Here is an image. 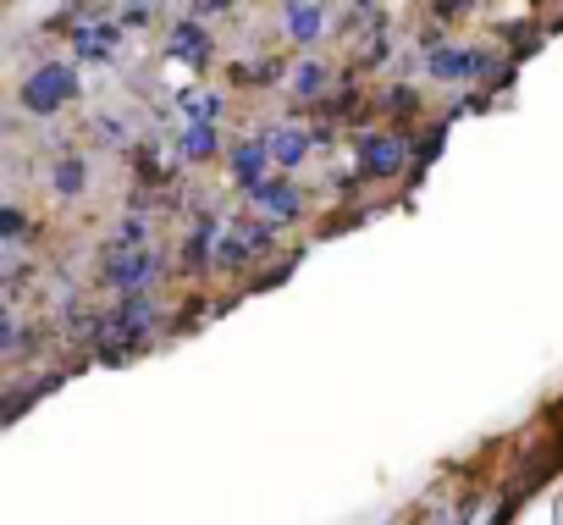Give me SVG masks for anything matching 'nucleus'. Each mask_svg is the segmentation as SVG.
I'll list each match as a JSON object with an SVG mask.
<instances>
[{"mask_svg":"<svg viewBox=\"0 0 563 525\" xmlns=\"http://www.w3.org/2000/svg\"><path fill=\"white\" fill-rule=\"evenodd\" d=\"M23 232H29V216H23L18 205H7V210H0V249H7V254L23 249V243H29Z\"/></svg>","mask_w":563,"mask_h":525,"instance_id":"nucleus-17","label":"nucleus"},{"mask_svg":"<svg viewBox=\"0 0 563 525\" xmlns=\"http://www.w3.org/2000/svg\"><path fill=\"white\" fill-rule=\"evenodd\" d=\"M29 343H34V332L23 327L18 305H7V321H0V354H7V365H18L29 354Z\"/></svg>","mask_w":563,"mask_h":525,"instance_id":"nucleus-12","label":"nucleus"},{"mask_svg":"<svg viewBox=\"0 0 563 525\" xmlns=\"http://www.w3.org/2000/svg\"><path fill=\"white\" fill-rule=\"evenodd\" d=\"M415 150V139L409 133H398V128H382V133H360L354 139V172L360 177H371V183H393V177H404L409 172V155Z\"/></svg>","mask_w":563,"mask_h":525,"instance_id":"nucleus-2","label":"nucleus"},{"mask_svg":"<svg viewBox=\"0 0 563 525\" xmlns=\"http://www.w3.org/2000/svg\"><path fill=\"white\" fill-rule=\"evenodd\" d=\"M442 139H448V128H426V133H420V144H415V161H437Z\"/></svg>","mask_w":563,"mask_h":525,"instance_id":"nucleus-19","label":"nucleus"},{"mask_svg":"<svg viewBox=\"0 0 563 525\" xmlns=\"http://www.w3.org/2000/svg\"><path fill=\"white\" fill-rule=\"evenodd\" d=\"M84 177H89V161H84L78 150H67V155H56V166H51V183H56V194H62V199H73V194H84Z\"/></svg>","mask_w":563,"mask_h":525,"instance_id":"nucleus-11","label":"nucleus"},{"mask_svg":"<svg viewBox=\"0 0 563 525\" xmlns=\"http://www.w3.org/2000/svg\"><path fill=\"white\" fill-rule=\"evenodd\" d=\"M155 277H161V254L155 249H133V243H117V238L100 243V283L117 288L122 299H150Z\"/></svg>","mask_w":563,"mask_h":525,"instance_id":"nucleus-1","label":"nucleus"},{"mask_svg":"<svg viewBox=\"0 0 563 525\" xmlns=\"http://www.w3.org/2000/svg\"><path fill=\"white\" fill-rule=\"evenodd\" d=\"M282 18H288V34H294L299 45H310V40L327 34V7H288Z\"/></svg>","mask_w":563,"mask_h":525,"instance_id":"nucleus-14","label":"nucleus"},{"mask_svg":"<svg viewBox=\"0 0 563 525\" xmlns=\"http://www.w3.org/2000/svg\"><path fill=\"white\" fill-rule=\"evenodd\" d=\"M177 106H183L188 128H221V117H227V100L221 95H183Z\"/></svg>","mask_w":563,"mask_h":525,"instance_id":"nucleus-13","label":"nucleus"},{"mask_svg":"<svg viewBox=\"0 0 563 525\" xmlns=\"http://www.w3.org/2000/svg\"><path fill=\"white\" fill-rule=\"evenodd\" d=\"M216 144H221V128H188V133L177 139V161L199 166V161H210V155H216Z\"/></svg>","mask_w":563,"mask_h":525,"instance_id":"nucleus-15","label":"nucleus"},{"mask_svg":"<svg viewBox=\"0 0 563 525\" xmlns=\"http://www.w3.org/2000/svg\"><path fill=\"white\" fill-rule=\"evenodd\" d=\"M172 56L188 62V67H210V62H216V40L205 34V23L177 18V29H172Z\"/></svg>","mask_w":563,"mask_h":525,"instance_id":"nucleus-10","label":"nucleus"},{"mask_svg":"<svg viewBox=\"0 0 563 525\" xmlns=\"http://www.w3.org/2000/svg\"><path fill=\"white\" fill-rule=\"evenodd\" d=\"M426 73L437 84H470V78H486L492 73V56L486 51H470V45H453V40H431L426 45Z\"/></svg>","mask_w":563,"mask_h":525,"instance_id":"nucleus-4","label":"nucleus"},{"mask_svg":"<svg viewBox=\"0 0 563 525\" xmlns=\"http://www.w3.org/2000/svg\"><path fill=\"white\" fill-rule=\"evenodd\" d=\"M73 23H62L73 34V51L78 62H111L117 56V40H122V23L106 18V12H67Z\"/></svg>","mask_w":563,"mask_h":525,"instance_id":"nucleus-5","label":"nucleus"},{"mask_svg":"<svg viewBox=\"0 0 563 525\" xmlns=\"http://www.w3.org/2000/svg\"><path fill=\"white\" fill-rule=\"evenodd\" d=\"M117 23H122V29H150V23H155V7H122Z\"/></svg>","mask_w":563,"mask_h":525,"instance_id":"nucleus-20","label":"nucleus"},{"mask_svg":"<svg viewBox=\"0 0 563 525\" xmlns=\"http://www.w3.org/2000/svg\"><path fill=\"white\" fill-rule=\"evenodd\" d=\"M415 525H470V508H464L459 497H431V503L415 514Z\"/></svg>","mask_w":563,"mask_h":525,"instance_id":"nucleus-16","label":"nucleus"},{"mask_svg":"<svg viewBox=\"0 0 563 525\" xmlns=\"http://www.w3.org/2000/svg\"><path fill=\"white\" fill-rule=\"evenodd\" d=\"M249 210H254L260 221H271V227H288V221L305 216V194H299L288 177H271V183H260V188L249 194Z\"/></svg>","mask_w":563,"mask_h":525,"instance_id":"nucleus-8","label":"nucleus"},{"mask_svg":"<svg viewBox=\"0 0 563 525\" xmlns=\"http://www.w3.org/2000/svg\"><path fill=\"white\" fill-rule=\"evenodd\" d=\"M227 172H232V183H238L243 194H254L260 183H271L276 161H271V150H265L260 139H238V144H227Z\"/></svg>","mask_w":563,"mask_h":525,"instance_id":"nucleus-9","label":"nucleus"},{"mask_svg":"<svg viewBox=\"0 0 563 525\" xmlns=\"http://www.w3.org/2000/svg\"><path fill=\"white\" fill-rule=\"evenodd\" d=\"M332 62H321V56H299L294 67H288V84H282V89H288V100L294 106H332Z\"/></svg>","mask_w":563,"mask_h":525,"instance_id":"nucleus-6","label":"nucleus"},{"mask_svg":"<svg viewBox=\"0 0 563 525\" xmlns=\"http://www.w3.org/2000/svg\"><path fill=\"white\" fill-rule=\"evenodd\" d=\"M415 106H420L415 89H387V106H382V111H387L393 122H415Z\"/></svg>","mask_w":563,"mask_h":525,"instance_id":"nucleus-18","label":"nucleus"},{"mask_svg":"<svg viewBox=\"0 0 563 525\" xmlns=\"http://www.w3.org/2000/svg\"><path fill=\"white\" fill-rule=\"evenodd\" d=\"M73 100H78V73H73L67 62H40V67L23 78V89H18V106L34 111V117H56V111L73 106Z\"/></svg>","mask_w":563,"mask_h":525,"instance_id":"nucleus-3","label":"nucleus"},{"mask_svg":"<svg viewBox=\"0 0 563 525\" xmlns=\"http://www.w3.org/2000/svg\"><path fill=\"white\" fill-rule=\"evenodd\" d=\"M260 144L271 150L276 172H299V166L316 155V133H310V128H299V122H271V128L260 133Z\"/></svg>","mask_w":563,"mask_h":525,"instance_id":"nucleus-7","label":"nucleus"}]
</instances>
